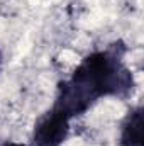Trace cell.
<instances>
[{"label":"cell","mask_w":144,"mask_h":146,"mask_svg":"<svg viewBox=\"0 0 144 146\" xmlns=\"http://www.w3.org/2000/svg\"><path fill=\"white\" fill-rule=\"evenodd\" d=\"M126 44L115 41L105 49L87 54L71 76L58 83L53 109L71 121L83 115L104 97L132 95L136 80L126 65Z\"/></svg>","instance_id":"1"},{"label":"cell","mask_w":144,"mask_h":146,"mask_svg":"<svg viewBox=\"0 0 144 146\" xmlns=\"http://www.w3.org/2000/svg\"><path fill=\"white\" fill-rule=\"evenodd\" d=\"M70 119L59 110H46L32 129V146H61L70 134Z\"/></svg>","instance_id":"2"},{"label":"cell","mask_w":144,"mask_h":146,"mask_svg":"<svg viewBox=\"0 0 144 146\" xmlns=\"http://www.w3.org/2000/svg\"><path fill=\"white\" fill-rule=\"evenodd\" d=\"M120 146H144V109L136 106L127 112L120 124Z\"/></svg>","instance_id":"3"},{"label":"cell","mask_w":144,"mask_h":146,"mask_svg":"<svg viewBox=\"0 0 144 146\" xmlns=\"http://www.w3.org/2000/svg\"><path fill=\"white\" fill-rule=\"evenodd\" d=\"M0 146H27V145H24V143H15V141H5V143H2Z\"/></svg>","instance_id":"4"},{"label":"cell","mask_w":144,"mask_h":146,"mask_svg":"<svg viewBox=\"0 0 144 146\" xmlns=\"http://www.w3.org/2000/svg\"><path fill=\"white\" fill-rule=\"evenodd\" d=\"M0 66H2V53H0Z\"/></svg>","instance_id":"5"}]
</instances>
